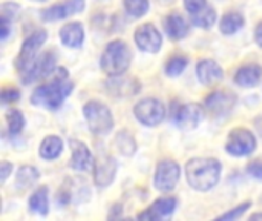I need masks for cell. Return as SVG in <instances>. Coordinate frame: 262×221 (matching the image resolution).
<instances>
[{"label":"cell","mask_w":262,"mask_h":221,"mask_svg":"<svg viewBox=\"0 0 262 221\" xmlns=\"http://www.w3.org/2000/svg\"><path fill=\"white\" fill-rule=\"evenodd\" d=\"M221 163L215 158H192L186 165V177L190 188L207 192L221 178Z\"/></svg>","instance_id":"6da1fadb"},{"label":"cell","mask_w":262,"mask_h":221,"mask_svg":"<svg viewBox=\"0 0 262 221\" xmlns=\"http://www.w3.org/2000/svg\"><path fill=\"white\" fill-rule=\"evenodd\" d=\"M60 75H57L51 83L38 86L32 95H31V103L35 106H43L49 111H57L64 98L74 91V83L68 82V71L66 69H58Z\"/></svg>","instance_id":"7a4b0ae2"},{"label":"cell","mask_w":262,"mask_h":221,"mask_svg":"<svg viewBox=\"0 0 262 221\" xmlns=\"http://www.w3.org/2000/svg\"><path fill=\"white\" fill-rule=\"evenodd\" d=\"M130 60H132V52L127 43L123 40H114L106 46L100 62H101V69L109 77H114V75L124 74L130 66Z\"/></svg>","instance_id":"3957f363"},{"label":"cell","mask_w":262,"mask_h":221,"mask_svg":"<svg viewBox=\"0 0 262 221\" xmlns=\"http://www.w3.org/2000/svg\"><path fill=\"white\" fill-rule=\"evenodd\" d=\"M83 114L89 129L95 135H106L114 128L112 112L101 102H95V100L88 102L83 108Z\"/></svg>","instance_id":"277c9868"},{"label":"cell","mask_w":262,"mask_h":221,"mask_svg":"<svg viewBox=\"0 0 262 221\" xmlns=\"http://www.w3.org/2000/svg\"><path fill=\"white\" fill-rule=\"evenodd\" d=\"M256 148V138L255 135L244 128L233 129L229 134V138L226 142V151L233 157H246L250 155Z\"/></svg>","instance_id":"5b68a950"},{"label":"cell","mask_w":262,"mask_h":221,"mask_svg":"<svg viewBox=\"0 0 262 221\" xmlns=\"http://www.w3.org/2000/svg\"><path fill=\"white\" fill-rule=\"evenodd\" d=\"M134 114L138 122L144 126H157L166 117L164 105L157 98H144L134 108Z\"/></svg>","instance_id":"8992f818"},{"label":"cell","mask_w":262,"mask_h":221,"mask_svg":"<svg viewBox=\"0 0 262 221\" xmlns=\"http://www.w3.org/2000/svg\"><path fill=\"white\" fill-rule=\"evenodd\" d=\"M55 54L54 52H45L37 60H34L26 69L21 71V82L31 83L35 80H41L49 77L55 69Z\"/></svg>","instance_id":"52a82bcc"},{"label":"cell","mask_w":262,"mask_h":221,"mask_svg":"<svg viewBox=\"0 0 262 221\" xmlns=\"http://www.w3.org/2000/svg\"><path fill=\"white\" fill-rule=\"evenodd\" d=\"M180 166L173 160H163L157 166L155 172V188L161 192H170L180 182Z\"/></svg>","instance_id":"ba28073f"},{"label":"cell","mask_w":262,"mask_h":221,"mask_svg":"<svg viewBox=\"0 0 262 221\" xmlns=\"http://www.w3.org/2000/svg\"><path fill=\"white\" fill-rule=\"evenodd\" d=\"M46 31L45 29H38L35 31L34 34H31L21 45V49L17 55V60H15V66L18 71H23L26 69L34 60H35V55H37V51L40 49V46L46 42Z\"/></svg>","instance_id":"9c48e42d"},{"label":"cell","mask_w":262,"mask_h":221,"mask_svg":"<svg viewBox=\"0 0 262 221\" xmlns=\"http://www.w3.org/2000/svg\"><path fill=\"white\" fill-rule=\"evenodd\" d=\"M134 38H135L138 49H141L144 52L155 54L160 51V48L163 45V37H161L160 31L152 23H144V25L138 26Z\"/></svg>","instance_id":"30bf717a"},{"label":"cell","mask_w":262,"mask_h":221,"mask_svg":"<svg viewBox=\"0 0 262 221\" xmlns=\"http://www.w3.org/2000/svg\"><path fill=\"white\" fill-rule=\"evenodd\" d=\"M106 88H107L109 94H112L118 98H126V97H132V95L138 94L141 89V85L137 78L121 74V75L111 77V80L106 82Z\"/></svg>","instance_id":"8fae6325"},{"label":"cell","mask_w":262,"mask_h":221,"mask_svg":"<svg viewBox=\"0 0 262 221\" xmlns=\"http://www.w3.org/2000/svg\"><path fill=\"white\" fill-rule=\"evenodd\" d=\"M235 103H236V95L229 92V91L212 92L210 95L206 97V102H204V105L209 109V112L216 115V117L229 114L233 109Z\"/></svg>","instance_id":"7c38bea8"},{"label":"cell","mask_w":262,"mask_h":221,"mask_svg":"<svg viewBox=\"0 0 262 221\" xmlns=\"http://www.w3.org/2000/svg\"><path fill=\"white\" fill-rule=\"evenodd\" d=\"M203 115H204L203 106H200L196 103H187L177 111L175 123L178 125V128H181L184 131H190L200 125V122L203 120Z\"/></svg>","instance_id":"4fadbf2b"},{"label":"cell","mask_w":262,"mask_h":221,"mask_svg":"<svg viewBox=\"0 0 262 221\" xmlns=\"http://www.w3.org/2000/svg\"><path fill=\"white\" fill-rule=\"evenodd\" d=\"M83 8H84L83 0H66L63 3H57V5H52L51 8L43 9L41 18L46 22L61 20V18L72 15V14H78L80 11H83Z\"/></svg>","instance_id":"5bb4252c"},{"label":"cell","mask_w":262,"mask_h":221,"mask_svg":"<svg viewBox=\"0 0 262 221\" xmlns=\"http://www.w3.org/2000/svg\"><path fill=\"white\" fill-rule=\"evenodd\" d=\"M117 174V162L109 155H100L95 162V183L100 188L109 186Z\"/></svg>","instance_id":"9a60e30c"},{"label":"cell","mask_w":262,"mask_h":221,"mask_svg":"<svg viewBox=\"0 0 262 221\" xmlns=\"http://www.w3.org/2000/svg\"><path fill=\"white\" fill-rule=\"evenodd\" d=\"M71 168L75 171H88L92 166V154L88 146L80 140H71Z\"/></svg>","instance_id":"2e32d148"},{"label":"cell","mask_w":262,"mask_h":221,"mask_svg":"<svg viewBox=\"0 0 262 221\" xmlns=\"http://www.w3.org/2000/svg\"><path fill=\"white\" fill-rule=\"evenodd\" d=\"M196 75H198L200 82L206 86L216 85L224 77L223 68L215 60H201L196 65Z\"/></svg>","instance_id":"e0dca14e"},{"label":"cell","mask_w":262,"mask_h":221,"mask_svg":"<svg viewBox=\"0 0 262 221\" xmlns=\"http://www.w3.org/2000/svg\"><path fill=\"white\" fill-rule=\"evenodd\" d=\"M177 205H178V202H177L175 197L160 198L146 212L140 214L138 218L140 220H158V218L167 217V215L173 214V211L177 209Z\"/></svg>","instance_id":"ac0fdd59"},{"label":"cell","mask_w":262,"mask_h":221,"mask_svg":"<svg viewBox=\"0 0 262 221\" xmlns=\"http://www.w3.org/2000/svg\"><path fill=\"white\" fill-rule=\"evenodd\" d=\"M262 78V68L261 65L250 63L244 65L243 68L238 69L235 75V83L243 88H255Z\"/></svg>","instance_id":"d6986e66"},{"label":"cell","mask_w":262,"mask_h":221,"mask_svg":"<svg viewBox=\"0 0 262 221\" xmlns=\"http://www.w3.org/2000/svg\"><path fill=\"white\" fill-rule=\"evenodd\" d=\"M164 28H166L167 35L172 40H181L189 32V25H187L186 18L181 14H178V12H172V14H169L166 17Z\"/></svg>","instance_id":"ffe728a7"},{"label":"cell","mask_w":262,"mask_h":221,"mask_svg":"<svg viewBox=\"0 0 262 221\" xmlns=\"http://www.w3.org/2000/svg\"><path fill=\"white\" fill-rule=\"evenodd\" d=\"M60 40L69 48H80L84 40V31L80 22L68 23L60 29Z\"/></svg>","instance_id":"44dd1931"},{"label":"cell","mask_w":262,"mask_h":221,"mask_svg":"<svg viewBox=\"0 0 262 221\" xmlns=\"http://www.w3.org/2000/svg\"><path fill=\"white\" fill-rule=\"evenodd\" d=\"M61 151H63V142H61V138H58L55 135L46 137L40 145V157L45 160L57 158L61 154Z\"/></svg>","instance_id":"7402d4cb"},{"label":"cell","mask_w":262,"mask_h":221,"mask_svg":"<svg viewBox=\"0 0 262 221\" xmlns=\"http://www.w3.org/2000/svg\"><path fill=\"white\" fill-rule=\"evenodd\" d=\"M190 20L195 26H200L203 29H209L216 22V12L212 6L204 5L201 9H198L196 12L192 14Z\"/></svg>","instance_id":"603a6c76"},{"label":"cell","mask_w":262,"mask_h":221,"mask_svg":"<svg viewBox=\"0 0 262 221\" xmlns=\"http://www.w3.org/2000/svg\"><path fill=\"white\" fill-rule=\"evenodd\" d=\"M29 209L32 212H37L40 215H46L49 212V203H48V188L41 186L38 188L32 197L29 198Z\"/></svg>","instance_id":"cb8c5ba5"},{"label":"cell","mask_w":262,"mask_h":221,"mask_svg":"<svg viewBox=\"0 0 262 221\" xmlns=\"http://www.w3.org/2000/svg\"><path fill=\"white\" fill-rule=\"evenodd\" d=\"M40 174L35 168L32 166H21L17 172V177H15V185L18 189L21 191H26L29 189L31 186H34V183L38 180Z\"/></svg>","instance_id":"d4e9b609"},{"label":"cell","mask_w":262,"mask_h":221,"mask_svg":"<svg viewBox=\"0 0 262 221\" xmlns=\"http://www.w3.org/2000/svg\"><path fill=\"white\" fill-rule=\"evenodd\" d=\"M244 25V17L239 14V12H227L223 18H221V23H220V29L223 34L226 35H230V34H235L238 32Z\"/></svg>","instance_id":"484cf974"},{"label":"cell","mask_w":262,"mask_h":221,"mask_svg":"<svg viewBox=\"0 0 262 221\" xmlns=\"http://www.w3.org/2000/svg\"><path fill=\"white\" fill-rule=\"evenodd\" d=\"M115 146L124 155H132L137 149V142L127 131H120L115 137Z\"/></svg>","instance_id":"4316f807"},{"label":"cell","mask_w":262,"mask_h":221,"mask_svg":"<svg viewBox=\"0 0 262 221\" xmlns=\"http://www.w3.org/2000/svg\"><path fill=\"white\" fill-rule=\"evenodd\" d=\"M6 122H8V131L11 135L20 134L25 126V117L18 109H9L6 112Z\"/></svg>","instance_id":"83f0119b"},{"label":"cell","mask_w":262,"mask_h":221,"mask_svg":"<svg viewBox=\"0 0 262 221\" xmlns=\"http://www.w3.org/2000/svg\"><path fill=\"white\" fill-rule=\"evenodd\" d=\"M124 9L130 17H143L149 11V0H123Z\"/></svg>","instance_id":"f1b7e54d"},{"label":"cell","mask_w":262,"mask_h":221,"mask_svg":"<svg viewBox=\"0 0 262 221\" xmlns=\"http://www.w3.org/2000/svg\"><path fill=\"white\" fill-rule=\"evenodd\" d=\"M187 66V58L181 57V55H175L172 57L167 63H166V74L170 77H178Z\"/></svg>","instance_id":"f546056e"},{"label":"cell","mask_w":262,"mask_h":221,"mask_svg":"<svg viewBox=\"0 0 262 221\" xmlns=\"http://www.w3.org/2000/svg\"><path fill=\"white\" fill-rule=\"evenodd\" d=\"M2 20H8V22H12L17 15H18V5L17 3H3L2 5Z\"/></svg>","instance_id":"4dcf8cb0"},{"label":"cell","mask_w":262,"mask_h":221,"mask_svg":"<svg viewBox=\"0 0 262 221\" xmlns=\"http://www.w3.org/2000/svg\"><path fill=\"white\" fill-rule=\"evenodd\" d=\"M250 206H252V203L247 202V203L238 206L236 209H233V211H230V212H226V214L220 215V220H236V218H241Z\"/></svg>","instance_id":"1f68e13d"},{"label":"cell","mask_w":262,"mask_h":221,"mask_svg":"<svg viewBox=\"0 0 262 221\" xmlns=\"http://www.w3.org/2000/svg\"><path fill=\"white\" fill-rule=\"evenodd\" d=\"M20 98V92L15 88H5L2 91V102L3 103H12Z\"/></svg>","instance_id":"d6a6232c"},{"label":"cell","mask_w":262,"mask_h":221,"mask_svg":"<svg viewBox=\"0 0 262 221\" xmlns=\"http://www.w3.org/2000/svg\"><path fill=\"white\" fill-rule=\"evenodd\" d=\"M247 172H249L252 177H255V178H258V180H262V162H259V160L252 162V163L247 166Z\"/></svg>","instance_id":"836d02e7"},{"label":"cell","mask_w":262,"mask_h":221,"mask_svg":"<svg viewBox=\"0 0 262 221\" xmlns=\"http://www.w3.org/2000/svg\"><path fill=\"white\" fill-rule=\"evenodd\" d=\"M184 5H186V9H187L190 14H193V12H196L198 9H201V8L206 5V2H204V0H184Z\"/></svg>","instance_id":"e575fe53"},{"label":"cell","mask_w":262,"mask_h":221,"mask_svg":"<svg viewBox=\"0 0 262 221\" xmlns=\"http://www.w3.org/2000/svg\"><path fill=\"white\" fill-rule=\"evenodd\" d=\"M11 172H12V165L8 163V162H2V165H0V180H2V183H5V180L9 177Z\"/></svg>","instance_id":"d590c367"},{"label":"cell","mask_w":262,"mask_h":221,"mask_svg":"<svg viewBox=\"0 0 262 221\" xmlns=\"http://www.w3.org/2000/svg\"><path fill=\"white\" fill-rule=\"evenodd\" d=\"M0 23H2V40H6L8 35H9V23H11V22L2 20Z\"/></svg>","instance_id":"8d00e7d4"},{"label":"cell","mask_w":262,"mask_h":221,"mask_svg":"<svg viewBox=\"0 0 262 221\" xmlns=\"http://www.w3.org/2000/svg\"><path fill=\"white\" fill-rule=\"evenodd\" d=\"M255 40H256V43L262 48V22L256 26V29H255Z\"/></svg>","instance_id":"74e56055"},{"label":"cell","mask_w":262,"mask_h":221,"mask_svg":"<svg viewBox=\"0 0 262 221\" xmlns=\"http://www.w3.org/2000/svg\"><path fill=\"white\" fill-rule=\"evenodd\" d=\"M255 125H256V129H258V132L261 134V137H262V115L256 118V123H255Z\"/></svg>","instance_id":"f35d334b"},{"label":"cell","mask_w":262,"mask_h":221,"mask_svg":"<svg viewBox=\"0 0 262 221\" xmlns=\"http://www.w3.org/2000/svg\"><path fill=\"white\" fill-rule=\"evenodd\" d=\"M250 220H262V214H255V215H252Z\"/></svg>","instance_id":"ab89813d"},{"label":"cell","mask_w":262,"mask_h":221,"mask_svg":"<svg viewBox=\"0 0 262 221\" xmlns=\"http://www.w3.org/2000/svg\"><path fill=\"white\" fill-rule=\"evenodd\" d=\"M34 2H43V0H34Z\"/></svg>","instance_id":"60d3db41"}]
</instances>
